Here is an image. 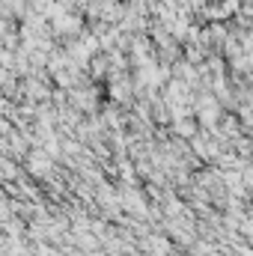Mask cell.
I'll return each instance as SVG.
<instances>
[{"label": "cell", "mask_w": 253, "mask_h": 256, "mask_svg": "<svg viewBox=\"0 0 253 256\" xmlns=\"http://www.w3.org/2000/svg\"><path fill=\"white\" fill-rule=\"evenodd\" d=\"M126 206L131 208V212H137V214H143V212H146V202L140 200V194H134V191L126 194Z\"/></svg>", "instance_id": "6da1fadb"}, {"label": "cell", "mask_w": 253, "mask_h": 256, "mask_svg": "<svg viewBox=\"0 0 253 256\" xmlns=\"http://www.w3.org/2000/svg\"><path fill=\"white\" fill-rule=\"evenodd\" d=\"M149 248H152V254L155 256H164L167 250H170V244H167L164 238H149Z\"/></svg>", "instance_id": "7a4b0ae2"}, {"label": "cell", "mask_w": 253, "mask_h": 256, "mask_svg": "<svg viewBox=\"0 0 253 256\" xmlns=\"http://www.w3.org/2000/svg\"><path fill=\"white\" fill-rule=\"evenodd\" d=\"M176 131H179L182 137H194V126H188V122H182V126L176 128Z\"/></svg>", "instance_id": "3957f363"}, {"label": "cell", "mask_w": 253, "mask_h": 256, "mask_svg": "<svg viewBox=\"0 0 253 256\" xmlns=\"http://www.w3.org/2000/svg\"><path fill=\"white\" fill-rule=\"evenodd\" d=\"M244 185L253 188V167H250V170H244Z\"/></svg>", "instance_id": "277c9868"}]
</instances>
